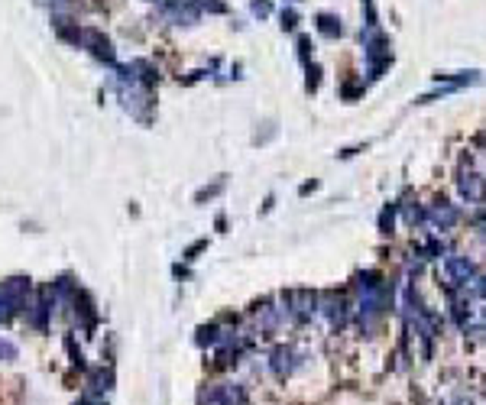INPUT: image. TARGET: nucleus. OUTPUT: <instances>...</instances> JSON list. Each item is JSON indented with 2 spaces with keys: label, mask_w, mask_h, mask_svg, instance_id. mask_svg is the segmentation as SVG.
<instances>
[{
  "label": "nucleus",
  "mask_w": 486,
  "mask_h": 405,
  "mask_svg": "<svg viewBox=\"0 0 486 405\" xmlns=\"http://www.w3.org/2000/svg\"><path fill=\"white\" fill-rule=\"evenodd\" d=\"M444 269H448L450 285H464L470 276H473V263H470V260H464V256H450L448 263H444Z\"/></svg>",
  "instance_id": "f257e3e1"
},
{
  "label": "nucleus",
  "mask_w": 486,
  "mask_h": 405,
  "mask_svg": "<svg viewBox=\"0 0 486 405\" xmlns=\"http://www.w3.org/2000/svg\"><path fill=\"white\" fill-rule=\"evenodd\" d=\"M460 191H464L467 201H483L486 182L480 179V175H473V172H464V175H460Z\"/></svg>",
  "instance_id": "f03ea898"
},
{
  "label": "nucleus",
  "mask_w": 486,
  "mask_h": 405,
  "mask_svg": "<svg viewBox=\"0 0 486 405\" xmlns=\"http://www.w3.org/2000/svg\"><path fill=\"white\" fill-rule=\"evenodd\" d=\"M431 217H434V221L441 224V230H444V227H450L454 221H457V211H454L448 201H434V207H431Z\"/></svg>",
  "instance_id": "7ed1b4c3"
},
{
  "label": "nucleus",
  "mask_w": 486,
  "mask_h": 405,
  "mask_svg": "<svg viewBox=\"0 0 486 405\" xmlns=\"http://www.w3.org/2000/svg\"><path fill=\"white\" fill-rule=\"evenodd\" d=\"M473 289H477V295H483V299H486V276H483V279H477V283H473Z\"/></svg>",
  "instance_id": "20e7f679"
}]
</instances>
